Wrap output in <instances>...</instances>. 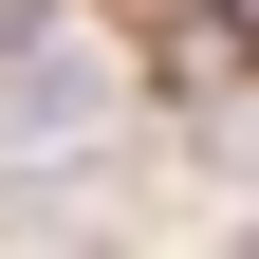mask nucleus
<instances>
[{
  "instance_id": "nucleus-1",
  "label": "nucleus",
  "mask_w": 259,
  "mask_h": 259,
  "mask_svg": "<svg viewBox=\"0 0 259 259\" xmlns=\"http://www.w3.org/2000/svg\"><path fill=\"white\" fill-rule=\"evenodd\" d=\"M111 130H130V74H111V56L56 37V56L0 74V148H19V167H74V148H111Z\"/></svg>"
},
{
  "instance_id": "nucleus-2",
  "label": "nucleus",
  "mask_w": 259,
  "mask_h": 259,
  "mask_svg": "<svg viewBox=\"0 0 259 259\" xmlns=\"http://www.w3.org/2000/svg\"><path fill=\"white\" fill-rule=\"evenodd\" d=\"M56 19H74V0H0V74H19V56H56Z\"/></svg>"
},
{
  "instance_id": "nucleus-3",
  "label": "nucleus",
  "mask_w": 259,
  "mask_h": 259,
  "mask_svg": "<svg viewBox=\"0 0 259 259\" xmlns=\"http://www.w3.org/2000/svg\"><path fill=\"white\" fill-rule=\"evenodd\" d=\"M93 19H111V37H148V19H185V0H93Z\"/></svg>"
},
{
  "instance_id": "nucleus-4",
  "label": "nucleus",
  "mask_w": 259,
  "mask_h": 259,
  "mask_svg": "<svg viewBox=\"0 0 259 259\" xmlns=\"http://www.w3.org/2000/svg\"><path fill=\"white\" fill-rule=\"evenodd\" d=\"M222 259H259V204H241V222H222Z\"/></svg>"
},
{
  "instance_id": "nucleus-5",
  "label": "nucleus",
  "mask_w": 259,
  "mask_h": 259,
  "mask_svg": "<svg viewBox=\"0 0 259 259\" xmlns=\"http://www.w3.org/2000/svg\"><path fill=\"white\" fill-rule=\"evenodd\" d=\"M56 259H148V241H56Z\"/></svg>"
}]
</instances>
